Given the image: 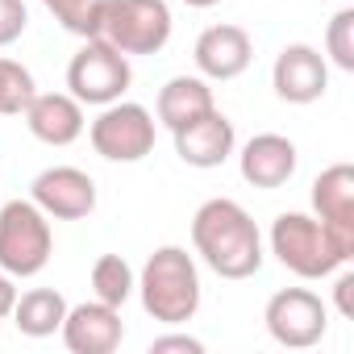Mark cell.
I'll return each instance as SVG.
<instances>
[{
  "mask_svg": "<svg viewBox=\"0 0 354 354\" xmlns=\"http://www.w3.org/2000/svg\"><path fill=\"white\" fill-rule=\"evenodd\" d=\"M325 63H333L337 71H354V9L342 5L329 26H325Z\"/></svg>",
  "mask_w": 354,
  "mask_h": 354,
  "instance_id": "cell-21",
  "label": "cell"
},
{
  "mask_svg": "<svg viewBox=\"0 0 354 354\" xmlns=\"http://www.w3.org/2000/svg\"><path fill=\"white\" fill-rule=\"evenodd\" d=\"M26 30H30L26 0H0V46H13Z\"/></svg>",
  "mask_w": 354,
  "mask_h": 354,
  "instance_id": "cell-23",
  "label": "cell"
},
{
  "mask_svg": "<svg viewBox=\"0 0 354 354\" xmlns=\"http://www.w3.org/2000/svg\"><path fill=\"white\" fill-rule=\"evenodd\" d=\"M63 346L71 354H113L125 342V325H121V308L104 304V300H84V304H67V317L59 325Z\"/></svg>",
  "mask_w": 354,
  "mask_h": 354,
  "instance_id": "cell-11",
  "label": "cell"
},
{
  "mask_svg": "<svg viewBox=\"0 0 354 354\" xmlns=\"http://www.w3.org/2000/svg\"><path fill=\"white\" fill-rule=\"evenodd\" d=\"M296 142L283 138V133H254L242 154H238V171H242V180L250 188H263V192H275L283 188L292 175H296Z\"/></svg>",
  "mask_w": 354,
  "mask_h": 354,
  "instance_id": "cell-15",
  "label": "cell"
},
{
  "mask_svg": "<svg viewBox=\"0 0 354 354\" xmlns=\"http://www.w3.org/2000/svg\"><path fill=\"white\" fill-rule=\"evenodd\" d=\"M188 9H213V5H221V0H184Z\"/></svg>",
  "mask_w": 354,
  "mask_h": 354,
  "instance_id": "cell-27",
  "label": "cell"
},
{
  "mask_svg": "<svg viewBox=\"0 0 354 354\" xmlns=\"http://www.w3.org/2000/svg\"><path fill=\"white\" fill-rule=\"evenodd\" d=\"M13 304H17V279L9 271H0V321L13 317Z\"/></svg>",
  "mask_w": 354,
  "mask_h": 354,
  "instance_id": "cell-26",
  "label": "cell"
},
{
  "mask_svg": "<svg viewBox=\"0 0 354 354\" xmlns=\"http://www.w3.org/2000/svg\"><path fill=\"white\" fill-rule=\"evenodd\" d=\"M171 138H175V154H180L188 167H196V171H213V167H221V162L238 150L234 121H230L221 109H209V113H201L196 121L171 129Z\"/></svg>",
  "mask_w": 354,
  "mask_h": 354,
  "instance_id": "cell-12",
  "label": "cell"
},
{
  "mask_svg": "<svg viewBox=\"0 0 354 354\" xmlns=\"http://www.w3.org/2000/svg\"><path fill=\"white\" fill-rule=\"evenodd\" d=\"M55 254L50 217L34 201H9L0 209V271L13 279H34Z\"/></svg>",
  "mask_w": 354,
  "mask_h": 354,
  "instance_id": "cell-5",
  "label": "cell"
},
{
  "mask_svg": "<svg viewBox=\"0 0 354 354\" xmlns=\"http://www.w3.org/2000/svg\"><path fill=\"white\" fill-rule=\"evenodd\" d=\"M30 201L50 221H84L96 209V180L80 167H46L34 175Z\"/></svg>",
  "mask_w": 354,
  "mask_h": 354,
  "instance_id": "cell-9",
  "label": "cell"
},
{
  "mask_svg": "<svg viewBox=\"0 0 354 354\" xmlns=\"http://www.w3.org/2000/svg\"><path fill=\"white\" fill-rule=\"evenodd\" d=\"M129 84H133L129 55H121L117 46H109L100 38H84V46L67 63V92L80 104L104 109V104L121 100L129 92Z\"/></svg>",
  "mask_w": 354,
  "mask_h": 354,
  "instance_id": "cell-6",
  "label": "cell"
},
{
  "mask_svg": "<svg viewBox=\"0 0 354 354\" xmlns=\"http://www.w3.org/2000/svg\"><path fill=\"white\" fill-rule=\"evenodd\" d=\"M263 321H267V333L288 346V350H308L325 337L329 329V308L317 292L308 288H279L267 308H263Z\"/></svg>",
  "mask_w": 354,
  "mask_h": 354,
  "instance_id": "cell-8",
  "label": "cell"
},
{
  "mask_svg": "<svg viewBox=\"0 0 354 354\" xmlns=\"http://www.w3.org/2000/svg\"><path fill=\"white\" fill-rule=\"evenodd\" d=\"M171 5L167 0H100L96 34L121 55H158L171 42Z\"/></svg>",
  "mask_w": 354,
  "mask_h": 354,
  "instance_id": "cell-4",
  "label": "cell"
},
{
  "mask_svg": "<svg viewBox=\"0 0 354 354\" xmlns=\"http://www.w3.org/2000/svg\"><path fill=\"white\" fill-rule=\"evenodd\" d=\"M46 13L75 38H92L96 34V9L100 0H42Z\"/></svg>",
  "mask_w": 354,
  "mask_h": 354,
  "instance_id": "cell-22",
  "label": "cell"
},
{
  "mask_svg": "<svg viewBox=\"0 0 354 354\" xmlns=\"http://www.w3.org/2000/svg\"><path fill=\"white\" fill-rule=\"evenodd\" d=\"M158 121L146 104L133 100H113L100 109V117L88 125V142L100 158L109 162H142L154 150Z\"/></svg>",
  "mask_w": 354,
  "mask_h": 354,
  "instance_id": "cell-7",
  "label": "cell"
},
{
  "mask_svg": "<svg viewBox=\"0 0 354 354\" xmlns=\"http://www.w3.org/2000/svg\"><path fill=\"white\" fill-rule=\"evenodd\" d=\"M34 92H38V84H34L30 67L0 59V117H21V109L34 100Z\"/></svg>",
  "mask_w": 354,
  "mask_h": 354,
  "instance_id": "cell-20",
  "label": "cell"
},
{
  "mask_svg": "<svg viewBox=\"0 0 354 354\" xmlns=\"http://www.w3.org/2000/svg\"><path fill=\"white\" fill-rule=\"evenodd\" d=\"M192 59H196V71H201L209 84H225V80H238V75L250 67L254 42H250V34H246L242 26L221 21V26H209V30L196 38Z\"/></svg>",
  "mask_w": 354,
  "mask_h": 354,
  "instance_id": "cell-13",
  "label": "cell"
},
{
  "mask_svg": "<svg viewBox=\"0 0 354 354\" xmlns=\"http://www.w3.org/2000/svg\"><path fill=\"white\" fill-rule=\"evenodd\" d=\"M271 88L283 104H317L329 88V63L317 46L292 42L275 55L271 67Z\"/></svg>",
  "mask_w": 354,
  "mask_h": 354,
  "instance_id": "cell-10",
  "label": "cell"
},
{
  "mask_svg": "<svg viewBox=\"0 0 354 354\" xmlns=\"http://www.w3.org/2000/svg\"><path fill=\"white\" fill-rule=\"evenodd\" d=\"M150 354H205V342L192 333H162L150 342Z\"/></svg>",
  "mask_w": 354,
  "mask_h": 354,
  "instance_id": "cell-24",
  "label": "cell"
},
{
  "mask_svg": "<svg viewBox=\"0 0 354 354\" xmlns=\"http://www.w3.org/2000/svg\"><path fill=\"white\" fill-rule=\"evenodd\" d=\"M271 254L300 279H329L333 271H342L354 250H346L325 221H317L313 213H279L271 221Z\"/></svg>",
  "mask_w": 354,
  "mask_h": 354,
  "instance_id": "cell-3",
  "label": "cell"
},
{
  "mask_svg": "<svg viewBox=\"0 0 354 354\" xmlns=\"http://www.w3.org/2000/svg\"><path fill=\"white\" fill-rule=\"evenodd\" d=\"M142 296V308L158 321V325H184L201 313V271H196V259L184 250V246H158L142 275H138V288Z\"/></svg>",
  "mask_w": 354,
  "mask_h": 354,
  "instance_id": "cell-2",
  "label": "cell"
},
{
  "mask_svg": "<svg viewBox=\"0 0 354 354\" xmlns=\"http://www.w3.org/2000/svg\"><path fill=\"white\" fill-rule=\"evenodd\" d=\"M333 304H337V313L350 321L354 317V271H342L337 275V283H333Z\"/></svg>",
  "mask_w": 354,
  "mask_h": 354,
  "instance_id": "cell-25",
  "label": "cell"
},
{
  "mask_svg": "<svg viewBox=\"0 0 354 354\" xmlns=\"http://www.w3.org/2000/svg\"><path fill=\"white\" fill-rule=\"evenodd\" d=\"M133 288H138V275H133V267H129L121 254H100V259L92 263V296H96V300L121 308V304L133 296Z\"/></svg>",
  "mask_w": 354,
  "mask_h": 354,
  "instance_id": "cell-19",
  "label": "cell"
},
{
  "mask_svg": "<svg viewBox=\"0 0 354 354\" xmlns=\"http://www.w3.org/2000/svg\"><path fill=\"white\" fill-rule=\"evenodd\" d=\"M313 217L329 225V234L354 250V167L333 162L313 180Z\"/></svg>",
  "mask_w": 354,
  "mask_h": 354,
  "instance_id": "cell-14",
  "label": "cell"
},
{
  "mask_svg": "<svg viewBox=\"0 0 354 354\" xmlns=\"http://www.w3.org/2000/svg\"><path fill=\"white\" fill-rule=\"evenodd\" d=\"M217 109L213 100V88L205 75H175L158 88V100H154V121L162 129H180L188 121H196L201 113Z\"/></svg>",
  "mask_w": 354,
  "mask_h": 354,
  "instance_id": "cell-17",
  "label": "cell"
},
{
  "mask_svg": "<svg viewBox=\"0 0 354 354\" xmlns=\"http://www.w3.org/2000/svg\"><path fill=\"white\" fill-rule=\"evenodd\" d=\"M63 317H67V296H63V292H55V288L17 292L13 325H17L26 337H50V333H59Z\"/></svg>",
  "mask_w": 354,
  "mask_h": 354,
  "instance_id": "cell-18",
  "label": "cell"
},
{
  "mask_svg": "<svg viewBox=\"0 0 354 354\" xmlns=\"http://www.w3.org/2000/svg\"><path fill=\"white\" fill-rule=\"evenodd\" d=\"M21 117H26V129L46 146H71L88 129L84 104L71 92H34V100L21 109Z\"/></svg>",
  "mask_w": 354,
  "mask_h": 354,
  "instance_id": "cell-16",
  "label": "cell"
},
{
  "mask_svg": "<svg viewBox=\"0 0 354 354\" xmlns=\"http://www.w3.org/2000/svg\"><path fill=\"white\" fill-rule=\"evenodd\" d=\"M342 5H350V0H342Z\"/></svg>",
  "mask_w": 354,
  "mask_h": 354,
  "instance_id": "cell-28",
  "label": "cell"
},
{
  "mask_svg": "<svg viewBox=\"0 0 354 354\" xmlns=\"http://www.w3.org/2000/svg\"><path fill=\"white\" fill-rule=\"evenodd\" d=\"M192 246L221 279H250L263 271V234L254 217L230 196H213L192 213Z\"/></svg>",
  "mask_w": 354,
  "mask_h": 354,
  "instance_id": "cell-1",
  "label": "cell"
}]
</instances>
